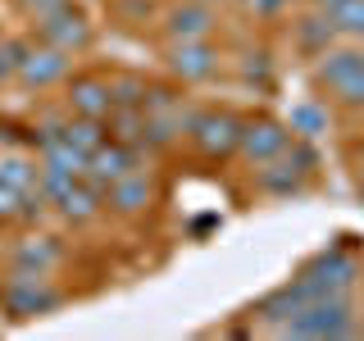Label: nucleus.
Returning <instances> with one entry per match:
<instances>
[{"mask_svg": "<svg viewBox=\"0 0 364 341\" xmlns=\"http://www.w3.org/2000/svg\"><path fill=\"white\" fill-rule=\"evenodd\" d=\"M364 332V314L355 305V296H314L296 310L287 323L278 328L273 337H360Z\"/></svg>", "mask_w": 364, "mask_h": 341, "instance_id": "1", "label": "nucleus"}, {"mask_svg": "<svg viewBox=\"0 0 364 341\" xmlns=\"http://www.w3.org/2000/svg\"><path fill=\"white\" fill-rule=\"evenodd\" d=\"M360 278H364V264L346 246H323L318 255H310L296 269L291 287L301 291V301H314V296H355Z\"/></svg>", "mask_w": 364, "mask_h": 341, "instance_id": "2", "label": "nucleus"}, {"mask_svg": "<svg viewBox=\"0 0 364 341\" xmlns=\"http://www.w3.org/2000/svg\"><path fill=\"white\" fill-rule=\"evenodd\" d=\"M314 87L341 109L364 105V45H328L314 64Z\"/></svg>", "mask_w": 364, "mask_h": 341, "instance_id": "3", "label": "nucleus"}, {"mask_svg": "<svg viewBox=\"0 0 364 341\" xmlns=\"http://www.w3.org/2000/svg\"><path fill=\"white\" fill-rule=\"evenodd\" d=\"M64 301H68V296H64V287L50 278V273H37V269H9L5 278H0V305H5V314L18 318V323L55 314Z\"/></svg>", "mask_w": 364, "mask_h": 341, "instance_id": "4", "label": "nucleus"}, {"mask_svg": "<svg viewBox=\"0 0 364 341\" xmlns=\"http://www.w3.org/2000/svg\"><path fill=\"white\" fill-rule=\"evenodd\" d=\"M314 173H318V155L305 141H296V136H291L287 151L273 155L269 164L255 168V187L264 191V196H273V200H287V196L310 191L314 187Z\"/></svg>", "mask_w": 364, "mask_h": 341, "instance_id": "5", "label": "nucleus"}, {"mask_svg": "<svg viewBox=\"0 0 364 341\" xmlns=\"http://www.w3.org/2000/svg\"><path fill=\"white\" fill-rule=\"evenodd\" d=\"M191 146H196L200 159H210V164H223V159L237 155V136H242V114L232 105H205L196 109V119H191Z\"/></svg>", "mask_w": 364, "mask_h": 341, "instance_id": "6", "label": "nucleus"}, {"mask_svg": "<svg viewBox=\"0 0 364 341\" xmlns=\"http://www.w3.org/2000/svg\"><path fill=\"white\" fill-rule=\"evenodd\" d=\"M291 146V128L273 114H242V136H237V155L246 164H269L273 155H282Z\"/></svg>", "mask_w": 364, "mask_h": 341, "instance_id": "7", "label": "nucleus"}, {"mask_svg": "<svg viewBox=\"0 0 364 341\" xmlns=\"http://www.w3.org/2000/svg\"><path fill=\"white\" fill-rule=\"evenodd\" d=\"M155 196H159L155 178L141 173V168H128L119 182L105 187V210L114 214V219H141V214L155 205Z\"/></svg>", "mask_w": 364, "mask_h": 341, "instance_id": "8", "label": "nucleus"}, {"mask_svg": "<svg viewBox=\"0 0 364 341\" xmlns=\"http://www.w3.org/2000/svg\"><path fill=\"white\" fill-rule=\"evenodd\" d=\"M68 68H73V60H68L64 50H55V45H46V41H41V45H23L14 82H18V87H28V91H41V87L64 82Z\"/></svg>", "mask_w": 364, "mask_h": 341, "instance_id": "9", "label": "nucleus"}, {"mask_svg": "<svg viewBox=\"0 0 364 341\" xmlns=\"http://www.w3.org/2000/svg\"><path fill=\"white\" fill-rule=\"evenodd\" d=\"M128 168H141V151H136V146L114 141V136H105V141L87 155V173L82 178L100 191V196H105V187H109V182H119Z\"/></svg>", "mask_w": 364, "mask_h": 341, "instance_id": "10", "label": "nucleus"}, {"mask_svg": "<svg viewBox=\"0 0 364 341\" xmlns=\"http://www.w3.org/2000/svg\"><path fill=\"white\" fill-rule=\"evenodd\" d=\"M64 105H68V114H82V119H109V109H114L109 77L105 73L64 77Z\"/></svg>", "mask_w": 364, "mask_h": 341, "instance_id": "11", "label": "nucleus"}, {"mask_svg": "<svg viewBox=\"0 0 364 341\" xmlns=\"http://www.w3.org/2000/svg\"><path fill=\"white\" fill-rule=\"evenodd\" d=\"M164 64H168L173 77H182V82H205V77L219 73L223 55L214 50L210 41H173L164 50Z\"/></svg>", "mask_w": 364, "mask_h": 341, "instance_id": "12", "label": "nucleus"}, {"mask_svg": "<svg viewBox=\"0 0 364 341\" xmlns=\"http://www.w3.org/2000/svg\"><path fill=\"white\" fill-rule=\"evenodd\" d=\"M37 37L46 45H55V50L73 55V50H87V45H91V23L77 14L73 5H64V9H55V14L37 18Z\"/></svg>", "mask_w": 364, "mask_h": 341, "instance_id": "13", "label": "nucleus"}, {"mask_svg": "<svg viewBox=\"0 0 364 341\" xmlns=\"http://www.w3.org/2000/svg\"><path fill=\"white\" fill-rule=\"evenodd\" d=\"M214 28H219V18H214V9L205 0H182V5H173L164 14L168 41H210Z\"/></svg>", "mask_w": 364, "mask_h": 341, "instance_id": "14", "label": "nucleus"}, {"mask_svg": "<svg viewBox=\"0 0 364 341\" xmlns=\"http://www.w3.org/2000/svg\"><path fill=\"white\" fill-rule=\"evenodd\" d=\"M9 264L14 269H37V273H55L64 264V242L50 232H37V237H23V242L9 250Z\"/></svg>", "mask_w": 364, "mask_h": 341, "instance_id": "15", "label": "nucleus"}, {"mask_svg": "<svg viewBox=\"0 0 364 341\" xmlns=\"http://www.w3.org/2000/svg\"><path fill=\"white\" fill-rule=\"evenodd\" d=\"M55 210H60V219H68V223H91L100 210H105V196H100V191L91 187L87 178H77L73 187H68L64 196L55 200Z\"/></svg>", "mask_w": 364, "mask_h": 341, "instance_id": "16", "label": "nucleus"}, {"mask_svg": "<svg viewBox=\"0 0 364 341\" xmlns=\"http://www.w3.org/2000/svg\"><path fill=\"white\" fill-rule=\"evenodd\" d=\"M151 77L146 73H128V68H119V73H109V96L114 105H128V109H146V100H151Z\"/></svg>", "mask_w": 364, "mask_h": 341, "instance_id": "17", "label": "nucleus"}, {"mask_svg": "<svg viewBox=\"0 0 364 341\" xmlns=\"http://www.w3.org/2000/svg\"><path fill=\"white\" fill-rule=\"evenodd\" d=\"M41 164L60 168V173H73V178L87 173V155L77 151V146H68L60 132H46V141H41Z\"/></svg>", "mask_w": 364, "mask_h": 341, "instance_id": "18", "label": "nucleus"}, {"mask_svg": "<svg viewBox=\"0 0 364 341\" xmlns=\"http://www.w3.org/2000/svg\"><path fill=\"white\" fill-rule=\"evenodd\" d=\"M55 132H60L68 146H77L82 155H91V151H96V146H100V141L109 136L105 119H82V114H73V119H68L64 128H55Z\"/></svg>", "mask_w": 364, "mask_h": 341, "instance_id": "19", "label": "nucleus"}, {"mask_svg": "<svg viewBox=\"0 0 364 341\" xmlns=\"http://www.w3.org/2000/svg\"><path fill=\"white\" fill-rule=\"evenodd\" d=\"M37 159H28V155H0V182L5 187H14V191H32L37 187Z\"/></svg>", "mask_w": 364, "mask_h": 341, "instance_id": "20", "label": "nucleus"}, {"mask_svg": "<svg viewBox=\"0 0 364 341\" xmlns=\"http://www.w3.org/2000/svg\"><path fill=\"white\" fill-rule=\"evenodd\" d=\"M333 32H337V23L323 9V14H314V18L301 23V45H305V50H314V55H323L328 45H333Z\"/></svg>", "mask_w": 364, "mask_h": 341, "instance_id": "21", "label": "nucleus"}, {"mask_svg": "<svg viewBox=\"0 0 364 341\" xmlns=\"http://www.w3.org/2000/svg\"><path fill=\"white\" fill-rule=\"evenodd\" d=\"M287 128H291V136H318L323 132V109H318L314 100H305L301 109H291Z\"/></svg>", "mask_w": 364, "mask_h": 341, "instance_id": "22", "label": "nucleus"}, {"mask_svg": "<svg viewBox=\"0 0 364 341\" xmlns=\"http://www.w3.org/2000/svg\"><path fill=\"white\" fill-rule=\"evenodd\" d=\"M337 32H350V37H364V0H337L333 9Z\"/></svg>", "mask_w": 364, "mask_h": 341, "instance_id": "23", "label": "nucleus"}, {"mask_svg": "<svg viewBox=\"0 0 364 341\" xmlns=\"http://www.w3.org/2000/svg\"><path fill=\"white\" fill-rule=\"evenodd\" d=\"M18 55H23V41L0 37V87L14 82V73H18Z\"/></svg>", "mask_w": 364, "mask_h": 341, "instance_id": "24", "label": "nucleus"}, {"mask_svg": "<svg viewBox=\"0 0 364 341\" xmlns=\"http://www.w3.org/2000/svg\"><path fill=\"white\" fill-rule=\"evenodd\" d=\"M9 219H23V191L0 182V223H9Z\"/></svg>", "mask_w": 364, "mask_h": 341, "instance_id": "25", "label": "nucleus"}, {"mask_svg": "<svg viewBox=\"0 0 364 341\" xmlns=\"http://www.w3.org/2000/svg\"><path fill=\"white\" fill-rule=\"evenodd\" d=\"M23 5V14H32V18H46V14H55V9H64L68 0H18Z\"/></svg>", "mask_w": 364, "mask_h": 341, "instance_id": "26", "label": "nucleus"}, {"mask_svg": "<svg viewBox=\"0 0 364 341\" xmlns=\"http://www.w3.org/2000/svg\"><path fill=\"white\" fill-rule=\"evenodd\" d=\"M350 178H355V196L364 200V155H355V159H350Z\"/></svg>", "mask_w": 364, "mask_h": 341, "instance_id": "27", "label": "nucleus"}, {"mask_svg": "<svg viewBox=\"0 0 364 341\" xmlns=\"http://www.w3.org/2000/svg\"><path fill=\"white\" fill-rule=\"evenodd\" d=\"M350 132L364 136V105H360V109H350Z\"/></svg>", "mask_w": 364, "mask_h": 341, "instance_id": "28", "label": "nucleus"}]
</instances>
